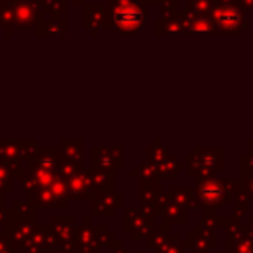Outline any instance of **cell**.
<instances>
[{
	"label": "cell",
	"instance_id": "cell-1",
	"mask_svg": "<svg viewBox=\"0 0 253 253\" xmlns=\"http://www.w3.org/2000/svg\"><path fill=\"white\" fill-rule=\"evenodd\" d=\"M116 23L122 28H135L141 23V12L134 7H123L116 12Z\"/></svg>",
	"mask_w": 253,
	"mask_h": 253
},
{
	"label": "cell",
	"instance_id": "cell-2",
	"mask_svg": "<svg viewBox=\"0 0 253 253\" xmlns=\"http://www.w3.org/2000/svg\"><path fill=\"white\" fill-rule=\"evenodd\" d=\"M220 196V186L217 182H207L203 187V198L207 201H215Z\"/></svg>",
	"mask_w": 253,
	"mask_h": 253
}]
</instances>
